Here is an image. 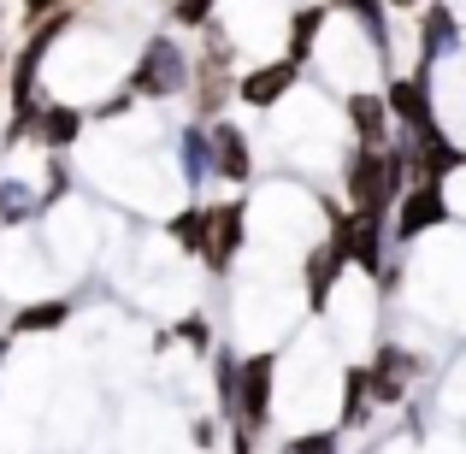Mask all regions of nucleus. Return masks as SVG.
<instances>
[{
    "label": "nucleus",
    "instance_id": "obj_18",
    "mask_svg": "<svg viewBox=\"0 0 466 454\" xmlns=\"http://www.w3.org/2000/svg\"><path fill=\"white\" fill-rule=\"evenodd\" d=\"M42 207H47L42 189H30L24 177H6V183H0V225H30Z\"/></svg>",
    "mask_w": 466,
    "mask_h": 454
},
{
    "label": "nucleus",
    "instance_id": "obj_6",
    "mask_svg": "<svg viewBox=\"0 0 466 454\" xmlns=\"http://www.w3.org/2000/svg\"><path fill=\"white\" fill-rule=\"evenodd\" d=\"M384 101H390V118H396L408 136H431V130H443V125H437V106H431V77H390Z\"/></svg>",
    "mask_w": 466,
    "mask_h": 454
},
{
    "label": "nucleus",
    "instance_id": "obj_2",
    "mask_svg": "<svg viewBox=\"0 0 466 454\" xmlns=\"http://www.w3.org/2000/svg\"><path fill=\"white\" fill-rule=\"evenodd\" d=\"M195 83V59L183 54L177 35H148V47L137 54V71H130V95L137 101H171Z\"/></svg>",
    "mask_w": 466,
    "mask_h": 454
},
{
    "label": "nucleus",
    "instance_id": "obj_16",
    "mask_svg": "<svg viewBox=\"0 0 466 454\" xmlns=\"http://www.w3.org/2000/svg\"><path fill=\"white\" fill-rule=\"evenodd\" d=\"M372 419V389H366V366H349L342 372V413H337V431H354V425Z\"/></svg>",
    "mask_w": 466,
    "mask_h": 454
},
{
    "label": "nucleus",
    "instance_id": "obj_11",
    "mask_svg": "<svg viewBox=\"0 0 466 454\" xmlns=\"http://www.w3.org/2000/svg\"><path fill=\"white\" fill-rule=\"evenodd\" d=\"M242 237H248V207L242 201H218L213 207V254H207V272L225 277L230 260H237V248H242Z\"/></svg>",
    "mask_w": 466,
    "mask_h": 454
},
{
    "label": "nucleus",
    "instance_id": "obj_25",
    "mask_svg": "<svg viewBox=\"0 0 466 454\" xmlns=\"http://www.w3.org/2000/svg\"><path fill=\"white\" fill-rule=\"evenodd\" d=\"M6 354H12V342H6V330H0V366H6Z\"/></svg>",
    "mask_w": 466,
    "mask_h": 454
},
{
    "label": "nucleus",
    "instance_id": "obj_19",
    "mask_svg": "<svg viewBox=\"0 0 466 454\" xmlns=\"http://www.w3.org/2000/svg\"><path fill=\"white\" fill-rule=\"evenodd\" d=\"M66 318H71V301H35L12 318V330H18V337H30V330H59Z\"/></svg>",
    "mask_w": 466,
    "mask_h": 454
},
{
    "label": "nucleus",
    "instance_id": "obj_14",
    "mask_svg": "<svg viewBox=\"0 0 466 454\" xmlns=\"http://www.w3.org/2000/svg\"><path fill=\"white\" fill-rule=\"evenodd\" d=\"M342 266H349V248H342V237H325V242L308 254V272H301V277H308V301H313V307L330 301V289L342 284Z\"/></svg>",
    "mask_w": 466,
    "mask_h": 454
},
{
    "label": "nucleus",
    "instance_id": "obj_12",
    "mask_svg": "<svg viewBox=\"0 0 466 454\" xmlns=\"http://www.w3.org/2000/svg\"><path fill=\"white\" fill-rule=\"evenodd\" d=\"M30 136L42 142L47 154H54V148H71V142L83 136V113H77V106H66V101H35Z\"/></svg>",
    "mask_w": 466,
    "mask_h": 454
},
{
    "label": "nucleus",
    "instance_id": "obj_13",
    "mask_svg": "<svg viewBox=\"0 0 466 454\" xmlns=\"http://www.w3.org/2000/svg\"><path fill=\"white\" fill-rule=\"evenodd\" d=\"M177 166H183V189L201 195V183L213 177V125H183L177 130Z\"/></svg>",
    "mask_w": 466,
    "mask_h": 454
},
{
    "label": "nucleus",
    "instance_id": "obj_7",
    "mask_svg": "<svg viewBox=\"0 0 466 454\" xmlns=\"http://www.w3.org/2000/svg\"><path fill=\"white\" fill-rule=\"evenodd\" d=\"M342 113H349L354 148H396V118H390L384 89H354Z\"/></svg>",
    "mask_w": 466,
    "mask_h": 454
},
{
    "label": "nucleus",
    "instance_id": "obj_26",
    "mask_svg": "<svg viewBox=\"0 0 466 454\" xmlns=\"http://www.w3.org/2000/svg\"><path fill=\"white\" fill-rule=\"evenodd\" d=\"M384 6H420V0H384Z\"/></svg>",
    "mask_w": 466,
    "mask_h": 454
},
{
    "label": "nucleus",
    "instance_id": "obj_3",
    "mask_svg": "<svg viewBox=\"0 0 466 454\" xmlns=\"http://www.w3.org/2000/svg\"><path fill=\"white\" fill-rule=\"evenodd\" d=\"M272 384H278V354H248L237 366V431L272 425Z\"/></svg>",
    "mask_w": 466,
    "mask_h": 454
},
{
    "label": "nucleus",
    "instance_id": "obj_1",
    "mask_svg": "<svg viewBox=\"0 0 466 454\" xmlns=\"http://www.w3.org/2000/svg\"><path fill=\"white\" fill-rule=\"evenodd\" d=\"M342 195H349V213L366 218H390L396 201L408 195V154L396 148H354L342 159Z\"/></svg>",
    "mask_w": 466,
    "mask_h": 454
},
{
    "label": "nucleus",
    "instance_id": "obj_5",
    "mask_svg": "<svg viewBox=\"0 0 466 454\" xmlns=\"http://www.w3.org/2000/svg\"><path fill=\"white\" fill-rule=\"evenodd\" d=\"M425 372V360L413 348H378L372 366H366V389H372V408H401L408 401V384Z\"/></svg>",
    "mask_w": 466,
    "mask_h": 454
},
{
    "label": "nucleus",
    "instance_id": "obj_22",
    "mask_svg": "<svg viewBox=\"0 0 466 454\" xmlns=\"http://www.w3.org/2000/svg\"><path fill=\"white\" fill-rule=\"evenodd\" d=\"M66 189H71V171H66V159H47V171H42V201H59Z\"/></svg>",
    "mask_w": 466,
    "mask_h": 454
},
{
    "label": "nucleus",
    "instance_id": "obj_10",
    "mask_svg": "<svg viewBox=\"0 0 466 454\" xmlns=\"http://www.w3.org/2000/svg\"><path fill=\"white\" fill-rule=\"evenodd\" d=\"M449 54H461V18H455V6L431 0V12L420 18V59H425L420 77H431V66L449 59Z\"/></svg>",
    "mask_w": 466,
    "mask_h": 454
},
{
    "label": "nucleus",
    "instance_id": "obj_15",
    "mask_svg": "<svg viewBox=\"0 0 466 454\" xmlns=\"http://www.w3.org/2000/svg\"><path fill=\"white\" fill-rule=\"evenodd\" d=\"M171 242L195 260L213 254V207H189V213H171Z\"/></svg>",
    "mask_w": 466,
    "mask_h": 454
},
{
    "label": "nucleus",
    "instance_id": "obj_24",
    "mask_svg": "<svg viewBox=\"0 0 466 454\" xmlns=\"http://www.w3.org/2000/svg\"><path fill=\"white\" fill-rule=\"evenodd\" d=\"M230 454H254V431H237V437H230Z\"/></svg>",
    "mask_w": 466,
    "mask_h": 454
},
{
    "label": "nucleus",
    "instance_id": "obj_23",
    "mask_svg": "<svg viewBox=\"0 0 466 454\" xmlns=\"http://www.w3.org/2000/svg\"><path fill=\"white\" fill-rule=\"evenodd\" d=\"M24 12H30V18H47V12H59V0H24Z\"/></svg>",
    "mask_w": 466,
    "mask_h": 454
},
{
    "label": "nucleus",
    "instance_id": "obj_20",
    "mask_svg": "<svg viewBox=\"0 0 466 454\" xmlns=\"http://www.w3.org/2000/svg\"><path fill=\"white\" fill-rule=\"evenodd\" d=\"M177 342H189L195 354H213V325H207L201 313H183L177 318Z\"/></svg>",
    "mask_w": 466,
    "mask_h": 454
},
{
    "label": "nucleus",
    "instance_id": "obj_4",
    "mask_svg": "<svg viewBox=\"0 0 466 454\" xmlns=\"http://www.w3.org/2000/svg\"><path fill=\"white\" fill-rule=\"evenodd\" d=\"M449 189L443 183H408V195L396 201V213H390V237L396 242H420L425 230H437V225H449Z\"/></svg>",
    "mask_w": 466,
    "mask_h": 454
},
{
    "label": "nucleus",
    "instance_id": "obj_17",
    "mask_svg": "<svg viewBox=\"0 0 466 454\" xmlns=\"http://www.w3.org/2000/svg\"><path fill=\"white\" fill-rule=\"evenodd\" d=\"M319 35H325V6H301L296 18H289V47H284V59L308 66L313 47H319Z\"/></svg>",
    "mask_w": 466,
    "mask_h": 454
},
{
    "label": "nucleus",
    "instance_id": "obj_8",
    "mask_svg": "<svg viewBox=\"0 0 466 454\" xmlns=\"http://www.w3.org/2000/svg\"><path fill=\"white\" fill-rule=\"evenodd\" d=\"M213 177L237 183V189L254 177V142H248V130H242L237 118H218L213 125Z\"/></svg>",
    "mask_w": 466,
    "mask_h": 454
},
{
    "label": "nucleus",
    "instance_id": "obj_9",
    "mask_svg": "<svg viewBox=\"0 0 466 454\" xmlns=\"http://www.w3.org/2000/svg\"><path fill=\"white\" fill-rule=\"evenodd\" d=\"M296 77H301V66H296V59H284V54H278L272 66H254V71H242V77H237V101H242V106H278L289 89H296Z\"/></svg>",
    "mask_w": 466,
    "mask_h": 454
},
{
    "label": "nucleus",
    "instance_id": "obj_21",
    "mask_svg": "<svg viewBox=\"0 0 466 454\" xmlns=\"http://www.w3.org/2000/svg\"><path fill=\"white\" fill-rule=\"evenodd\" d=\"M284 454H342V449H337V425H330V431L289 437V443H284Z\"/></svg>",
    "mask_w": 466,
    "mask_h": 454
}]
</instances>
